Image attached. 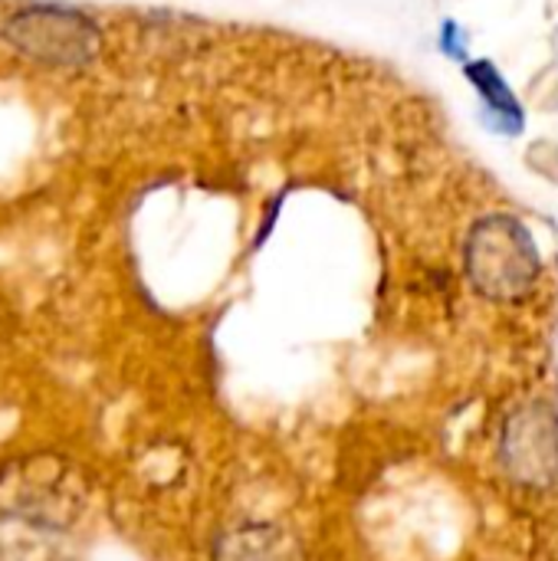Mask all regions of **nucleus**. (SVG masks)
Returning a JSON list of instances; mask_svg holds the SVG:
<instances>
[{
	"instance_id": "1",
	"label": "nucleus",
	"mask_w": 558,
	"mask_h": 561,
	"mask_svg": "<svg viewBox=\"0 0 558 561\" xmlns=\"http://www.w3.org/2000/svg\"><path fill=\"white\" fill-rule=\"evenodd\" d=\"M474 270L483 283L487 293L493 296H510V293H520L529 276H533V263H529V253H526V243L506 237V233H497L490 243L480 247L477 260H474Z\"/></svg>"
}]
</instances>
